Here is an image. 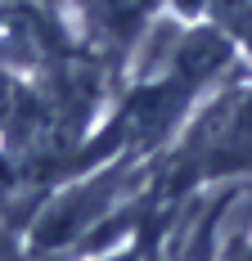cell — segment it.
<instances>
[{
    "instance_id": "obj_1",
    "label": "cell",
    "mask_w": 252,
    "mask_h": 261,
    "mask_svg": "<svg viewBox=\"0 0 252 261\" xmlns=\"http://www.w3.org/2000/svg\"><path fill=\"white\" fill-rule=\"evenodd\" d=\"M126 185H131V158H113L108 167H95L90 176L81 171V180L68 185L63 194H54L50 203L32 216L27 257H54V252L81 248L104 216H113L122 207Z\"/></svg>"
},
{
    "instance_id": "obj_2",
    "label": "cell",
    "mask_w": 252,
    "mask_h": 261,
    "mask_svg": "<svg viewBox=\"0 0 252 261\" xmlns=\"http://www.w3.org/2000/svg\"><path fill=\"white\" fill-rule=\"evenodd\" d=\"M252 171V90L225 95L198 117L194 135L171 162V189L203 180V176H243Z\"/></svg>"
},
{
    "instance_id": "obj_3",
    "label": "cell",
    "mask_w": 252,
    "mask_h": 261,
    "mask_svg": "<svg viewBox=\"0 0 252 261\" xmlns=\"http://www.w3.org/2000/svg\"><path fill=\"white\" fill-rule=\"evenodd\" d=\"M203 14L212 18V27L225 36L230 45H239L252 59V0H207Z\"/></svg>"
},
{
    "instance_id": "obj_4",
    "label": "cell",
    "mask_w": 252,
    "mask_h": 261,
    "mask_svg": "<svg viewBox=\"0 0 252 261\" xmlns=\"http://www.w3.org/2000/svg\"><path fill=\"white\" fill-rule=\"evenodd\" d=\"M225 261H252V221L248 225H239L225 243Z\"/></svg>"
},
{
    "instance_id": "obj_5",
    "label": "cell",
    "mask_w": 252,
    "mask_h": 261,
    "mask_svg": "<svg viewBox=\"0 0 252 261\" xmlns=\"http://www.w3.org/2000/svg\"><path fill=\"white\" fill-rule=\"evenodd\" d=\"M144 5H153V0H144Z\"/></svg>"
}]
</instances>
